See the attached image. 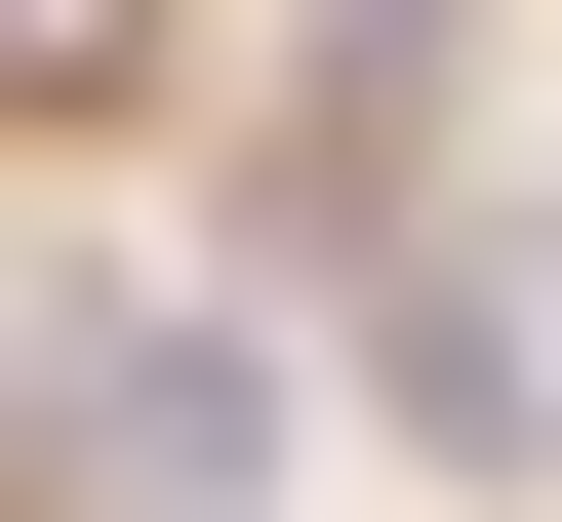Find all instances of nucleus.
I'll return each instance as SVG.
<instances>
[{"label":"nucleus","instance_id":"nucleus-1","mask_svg":"<svg viewBox=\"0 0 562 522\" xmlns=\"http://www.w3.org/2000/svg\"><path fill=\"white\" fill-rule=\"evenodd\" d=\"M281 482V362L201 281H41V522H241Z\"/></svg>","mask_w":562,"mask_h":522},{"label":"nucleus","instance_id":"nucleus-2","mask_svg":"<svg viewBox=\"0 0 562 522\" xmlns=\"http://www.w3.org/2000/svg\"><path fill=\"white\" fill-rule=\"evenodd\" d=\"M362 402L442 442V482H562V242L522 281H362Z\"/></svg>","mask_w":562,"mask_h":522},{"label":"nucleus","instance_id":"nucleus-3","mask_svg":"<svg viewBox=\"0 0 562 522\" xmlns=\"http://www.w3.org/2000/svg\"><path fill=\"white\" fill-rule=\"evenodd\" d=\"M442 162V0H322V41H281V201H402Z\"/></svg>","mask_w":562,"mask_h":522}]
</instances>
